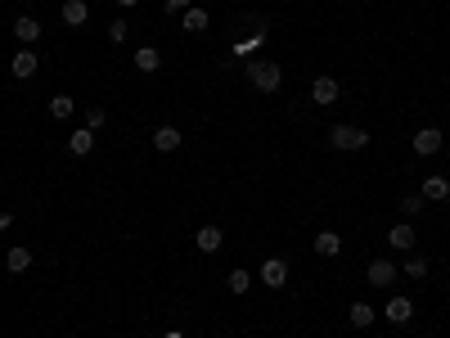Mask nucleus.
Here are the masks:
<instances>
[{
	"label": "nucleus",
	"instance_id": "f257e3e1",
	"mask_svg": "<svg viewBox=\"0 0 450 338\" xmlns=\"http://www.w3.org/2000/svg\"><path fill=\"white\" fill-rule=\"evenodd\" d=\"M248 81H252L257 91L271 95V91H279V81H284V68H279V64H266V59H252V64H248Z\"/></svg>",
	"mask_w": 450,
	"mask_h": 338
},
{
	"label": "nucleus",
	"instance_id": "f03ea898",
	"mask_svg": "<svg viewBox=\"0 0 450 338\" xmlns=\"http://www.w3.org/2000/svg\"><path fill=\"white\" fill-rule=\"evenodd\" d=\"M329 140H333V149H343V153H360V149H369V131H360V127H333L329 131Z\"/></svg>",
	"mask_w": 450,
	"mask_h": 338
},
{
	"label": "nucleus",
	"instance_id": "7ed1b4c3",
	"mask_svg": "<svg viewBox=\"0 0 450 338\" xmlns=\"http://www.w3.org/2000/svg\"><path fill=\"white\" fill-rule=\"evenodd\" d=\"M442 127H423V131H415V153H419V158H432V153L437 149H442Z\"/></svg>",
	"mask_w": 450,
	"mask_h": 338
},
{
	"label": "nucleus",
	"instance_id": "20e7f679",
	"mask_svg": "<svg viewBox=\"0 0 450 338\" xmlns=\"http://www.w3.org/2000/svg\"><path fill=\"white\" fill-rule=\"evenodd\" d=\"M36 64H41V59H36V50H32V45H23V50L9 59V72H14L18 81H28L32 72H36Z\"/></svg>",
	"mask_w": 450,
	"mask_h": 338
},
{
	"label": "nucleus",
	"instance_id": "39448f33",
	"mask_svg": "<svg viewBox=\"0 0 450 338\" xmlns=\"http://www.w3.org/2000/svg\"><path fill=\"white\" fill-rule=\"evenodd\" d=\"M369 284H374V289H392V284H396V267H392L387 257L369 262Z\"/></svg>",
	"mask_w": 450,
	"mask_h": 338
},
{
	"label": "nucleus",
	"instance_id": "423d86ee",
	"mask_svg": "<svg viewBox=\"0 0 450 338\" xmlns=\"http://www.w3.org/2000/svg\"><path fill=\"white\" fill-rule=\"evenodd\" d=\"M387 244H392V248H401V252H410V248L419 244L415 226H410V221H401V226H392V231H387Z\"/></svg>",
	"mask_w": 450,
	"mask_h": 338
},
{
	"label": "nucleus",
	"instance_id": "0eeeda50",
	"mask_svg": "<svg viewBox=\"0 0 450 338\" xmlns=\"http://www.w3.org/2000/svg\"><path fill=\"white\" fill-rule=\"evenodd\" d=\"M14 36H18L23 45H36V41H41V23H36L32 14H18L14 18Z\"/></svg>",
	"mask_w": 450,
	"mask_h": 338
},
{
	"label": "nucleus",
	"instance_id": "6e6552de",
	"mask_svg": "<svg viewBox=\"0 0 450 338\" xmlns=\"http://www.w3.org/2000/svg\"><path fill=\"white\" fill-rule=\"evenodd\" d=\"M261 284H266V289H284V284H288V267H284L279 257H271V262L261 267Z\"/></svg>",
	"mask_w": 450,
	"mask_h": 338
},
{
	"label": "nucleus",
	"instance_id": "1a4fd4ad",
	"mask_svg": "<svg viewBox=\"0 0 450 338\" xmlns=\"http://www.w3.org/2000/svg\"><path fill=\"white\" fill-rule=\"evenodd\" d=\"M180 140H185V136H180L176 127H158V131H153V149H158V153H176Z\"/></svg>",
	"mask_w": 450,
	"mask_h": 338
},
{
	"label": "nucleus",
	"instance_id": "9d476101",
	"mask_svg": "<svg viewBox=\"0 0 450 338\" xmlns=\"http://www.w3.org/2000/svg\"><path fill=\"white\" fill-rule=\"evenodd\" d=\"M419 194L428 199V203H446V199H450V180H446V176H428Z\"/></svg>",
	"mask_w": 450,
	"mask_h": 338
},
{
	"label": "nucleus",
	"instance_id": "9b49d317",
	"mask_svg": "<svg viewBox=\"0 0 450 338\" xmlns=\"http://www.w3.org/2000/svg\"><path fill=\"white\" fill-rule=\"evenodd\" d=\"M311 248L320 252V257H338V252H343V239H338L333 231H320V235L311 239Z\"/></svg>",
	"mask_w": 450,
	"mask_h": 338
},
{
	"label": "nucleus",
	"instance_id": "f8f14e48",
	"mask_svg": "<svg viewBox=\"0 0 450 338\" xmlns=\"http://www.w3.org/2000/svg\"><path fill=\"white\" fill-rule=\"evenodd\" d=\"M387 320H392V325H410V320H415V303H410V298H392V303H387Z\"/></svg>",
	"mask_w": 450,
	"mask_h": 338
},
{
	"label": "nucleus",
	"instance_id": "ddd939ff",
	"mask_svg": "<svg viewBox=\"0 0 450 338\" xmlns=\"http://www.w3.org/2000/svg\"><path fill=\"white\" fill-rule=\"evenodd\" d=\"M347 320L356 325V330H369V325L379 320V311H374L369 303H351V307H347Z\"/></svg>",
	"mask_w": 450,
	"mask_h": 338
},
{
	"label": "nucleus",
	"instance_id": "4468645a",
	"mask_svg": "<svg viewBox=\"0 0 450 338\" xmlns=\"http://www.w3.org/2000/svg\"><path fill=\"white\" fill-rule=\"evenodd\" d=\"M86 18H90V5H86V0H64V23H68V28H81Z\"/></svg>",
	"mask_w": 450,
	"mask_h": 338
},
{
	"label": "nucleus",
	"instance_id": "2eb2a0df",
	"mask_svg": "<svg viewBox=\"0 0 450 338\" xmlns=\"http://www.w3.org/2000/svg\"><path fill=\"white\" fill-rule=\"evenodd\" d=\"M311 100H315V104H333V100H338V81H333V77H315Z\"/></svg>",
	"mask_w": 450,
	"mask_h": 338
},
{
	"label": "nucleus",
	"instance_id": "dca6fc26",
	"mask_svg": "<svg viewBox=\"0 0 450 338\" xmlns=\"http://www.w3.org/2000/svg\"><path fill=\"white\" fill-rule=\"evenodd\" d=\"M194 244H199V252H216V248L225 244V235L216 231V226H203V231L194 235Z\"/></svg>",
	"mask_w": 450,
	"mask_h": 338
},
{
	"label": "nucleus",
	"instance_id": "f3484780",
	"mask_svg": "<svg viewBox=\"0 0 450 338\" xmlns=\"http://www.w3.org/2000/svg\"><path fill=\"white\" fill-rule=\"evenodd\" d=\"M68 149L77 153V158H86V153L95 149V131H90V127H86V131H72V136H68Z\"/></svg>",
	"mask_w": 450,
	"mask_h": 338
},
{
	"label": "nucleus",
	"instance_id": "a211bd4d",
	"mask_svg": "<svg viewBox=\"0 0 450 338\" xmlns=\"http://www.w3.org/2000/svg\"><path fill=\"white\" fill-rule=\"evenodd\" d=\"M5 267H9V271H14V275H23V271H28V267H32V252H28V248H23V244H14V248H9V252H5Z\"/></svg>",
	"mask_w": 450,
	"mask_h": 338
},
{
	"label": "nucleus",
	"instance_id": "6ab92c4d",
	"mask_svg": "<svg viewBox=\"0 0 450 338\" xmlns=\"http://www.w3.org/2000/svg\"><path fill=\"white\" fill-rule=\"evenodd\" d=\"M72 113H77V100H72V95H54V100H50V117H59V122H68Z\"/></svg>",
	"mask_w": 450,
	"mask_h": 338
},
{
	"label": "nucleus",
	"instance_id": "aec40b11",
	"mask_svg": "<svg viewBox=\"0 0 450 338\" xmlns=\"http://www.w3.org/2000/svg\"><path fill=\"white\" fill-rule=\"evenodd\" d=\"M136 68L140 72H158V68H162V59H158L153 45H140V50H136Z\"/></svg>",
	"mask_w": 450,
	"mask_h": 338
},
{
	"label": "nucleus",
	"instance_id": "412c9836",
	"mask_svg": "<svg viewBox=\"0 0 450 338\" xmlns=\"http://www.w3.org/2000/svg\"><path fill=\"white\" fill-rule=\"evenodd\" d=\"M208 23H212V18H208V9H199V5H189V9H185V28H189V32H208Z\"/></svg>",
	"mask_w": 450,
	"mask_h": 338
},
{
	"label": "nucleus",
	"instance_id": "4be33fe9",
	"mask_svg": "<svg viewBox=\"0 0 450 338\" xmlns=\"http://www.w3.org/2000/svg\"><path fill=\"white\" fill-rule=\"evenodd\" d=\"M126 36H131V23H126V18H113V23H108V41H113V45H126Z\"/></svg>",
	"mask_w": 450,
	"mask_h": 338
},
{
	"label": "nucleus",
	"instance_id": "5701e85b",
	"mask_svg": "<svg viewBox=\"0 0 450 338\" xmlns=\"http://www.w3.org/2000/svg\"><path fill=\"white\" fill-rule=\"evenodd\" d=\"M225 284H230V293H248V289H252V275L239 267V271H230V280H225Z\"/></svg>",
	"mask_w": 450,
	"mask_h": 338
},
{
	"label": "nucleus",
	"instance_id": "b1692460",
	"mask_svg": "<svg viewBox=\"0 0 450 338\" xmlns=\"http://www.w3.org/2000/svg\"><path fill=\"white\" fill-rule=\"evenodd\" d=\"M405 275H410V280H423V275H428V262H423V257H405Z\"/></svg>",
	"mask_w": 450,
	"mask_h": 338
},
{
	"label": "nucleus",
	"instance_id": "393cba45",
	"mask_svg": "<svg viewBox=\"0 0 450 338\" xmlns=\"http://www.w3.org/2000/svg\"><path fill=\"white\" fill-rule=\"evenodd\" d=\"M423 203H428L423 194H405V199H401V212H405V216H415V212H423Z\"/></svg>",
	"mask_w": 450,
	"mask_h": 338
},
{
	"label": "nucleus",
	"instance_id": "a878e982",
	"mask_svg": "<svg viewBox=\"0 0 450 338\" xmlns=\"http://www.w3.org/2000/svg\"><path fill=\"white\" fill-rule=\"evenodd\" d=\"M104 117H108V113H104L100 104H95V108H86V127H90V131H100V127H104Z\"/></svg>",
	"mask_w": 450,
	"mask_h": 338
},
{
	"label": "nucleus",
	"instance_id": "bb28decb",
	"mask_svg": "<svg viewBox=\"0 0 450 338\" xmlns=\"http://www.w3.org/2000/svg\"><path fill=\"white\" fill-rule=\"evenodd\" d=\"M189 5H194V0H167V14H185Z\"/></svg>",
	"mask_w": 450,
	"mask_h": 338
},
{
	"label": "nucleus",
	"instance_id": "cd10ccee",
	"mask_svg": "<svg viewBox=\"0 0 450 338\" xmlns=\"http://www.w3.org/2000/svg\"><path fill=\"white\" fill-rule=\"evenodd\" d=\"M9 221H14V212H0V231H9Z\"/></svg>",
	"mask_w": 450,
	"mask_h": 338
},
{
	"label": "nucleus",
	"instance_id": "c85d7f7f",
	"mask_svg": "<svg viewBox=\"0 0 450 338\" xmlns=\"http://www.w3.org/2000/svg\"><path fill=\"white\" fill-rule=\"evenodd\" d=\"M117 5H126V9H131V5H140V0H117Z\"/></svg>",
	"mask_w": 450,
	"mask_h": 338
},
{
	"label": "nucleus",
	"instance_id": "c756f323",
	"mask_svg": "<svg viewBox=\"0 0 450 338\" xmlns=\"http://www.w3.org/2000/svg\"><path fill=\"white\" fill-rule=\"evenodd\" d=\"M167 338H180V334H167Z\"/></svg>",
	"mask_w": 450,
	"mask_h": 338
}]
</instances>
